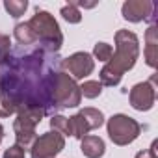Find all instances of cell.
Returning <instances> with one entry per match:
<instances>
[{"label": "cell", "mask_w": 158, "mask_h": 158, "mask_svg": "<svg viewBox=\"0 0 158 158\" xmlns=\"http://www.w3.org/2000/svg\"><path fill=\"white\" fill-rule=\"evenodd\" d=\"M4 158H24V149L15 143V145H11L10 149H6Z\"/></svg>", "instance_id": "cell-20"}, {"label": "cell", "mask_w": 158, "mask_h": 158, "mask_svg": "<svg viewBox=\"0 0 158 158\" xmlns=\"http://www.w3.org/2000/svg\"><path fill=\"white\" fill-rule=\"evenodd\" d=\"M136 158H156V141H152L151 149H147V151H139V152L136 154Z\"/></svg>", "instance_id": "cell-21"}, {"label": "cell", "mask_w": 158, "mask_h": 158, "mask_svg": "<svg viewBox=\"0 0 158 158\" xmlns=\"http://www.w3.org/2000/svg\"><path fill=\"white\" fill-rule=\"evenodd\" d=\"M28 28L32 30L34 34V39L35 43H39L37 47L48 50V52H58L61 43H63V35H61V30L56 23V19L45 11V10H35V15L26 23Z\"/></svg>", "instance_id": "cell-3"}, {"label": "cell", "mask_w": 158, "mask_h": 158, "mask_svg": "<svg viewBox=\"0 0 158 158\" xmlns=\"http://www.w3.org/2000/svg\"><path fill=\"white\" fill-rule=\"evenodd\" d=\"M65 147V138L60 132H45L43 136L35 138L34 145L30 147L32 158H56Z\"/></svg>", "instance_id": "cell-7"}, {"label": "cell", "mask_w": 158, "mask_h": 158, "mask_svg": "<svg viewBox=\"0 0 158 158\" xmlns=\"http://www.w3.org/2000/svg\"><path fill=\"white\" fill-rule=\"evenodd\" d=\"M106 127H108V136L115 145H128L141 132V125L136 119H132V117H128L125 114L112 115L108 119Z\"/></svg>", "instance_id": "cell-5"}, {"label": "cell", "mask_w": 158, "mask_h": 158, "mask_svg": "<svg viewBox=\"0 0 158 158\" xmlns=\"http://www.w3.org/2000/svg\"><path fill=\"white\" fill-rule=\"evenodd\" d=\"M61 67L69 71L73 80H82L89 76L95 69V60L89 52H74L69 58L61 60Z\"/></svg>", "instance_id": "cell-9"}, {"label": "cell", "mask_w": 158, "mask_h": 158, "mask_svg": "<svg viewBox=\"0 0 158 158\" xmlns=\"http://www.w3.org/2000/svg\"><path fill=\"white\" fill-rule=\"evenodd\" d=\"M61 17L67 23H71V24H76V23L82 21V13H80V10H78L76 2H69L67 6H63L61 8Z\"/></svg>", "instance_id": "cell-16"}, {"label": "cell", "mask_w": 158, "mask_h": 158, "mask_svg": "<svg viewBox=\"0 0 158 158\" xmlns=\"http://www.w3.org/2000/svg\"><path fill=\"white\" fill-rule=\"evenodd\" d=\"M4 8H6V11H8L13 19H19V17L24 15V11L28 10V2H26V0H6V2H4Z\"/></svg>", "instance_id": "cell-15"}, {"label": "cell", "mask_w": 158, "mask_h": 158, "mask_svg": "<svg viewBox=\"0 0 158 158\" xmlns=\"http://www.w3.org/2000/svg\"><path fill=\"white\" fill-rule=\"evenodd\" d=\"M2 138H4V127L0 125V141H2Z\"/></svg>", "instance_id": "cell-22"}, {"label": "cell", "mask_w": 158, "mask_h": 158, "mask_svg": "<svg viewBox=\"0 0 158 158\" xmlns=\"http://www.w3.org/2000/svg\"><path fill=\"white\" fill-rule=\"evenodd\" d=\"M139 54V41L134 32L117 30L115 32V54L106 61L101 71V84L102 86H117L127 71H130Z\"/></svg>", "instance_id": "cell-1"}, {"label": "cell", "mask_w": 158, "mask_h": 158, "mask_svg": "<svg viewBox=\"0 0 158 158\" xmlns=\"http://www.w3.org/2000/svg\"><path fill=\"white\" fill-rule=\"evenodd\" d=\"M80 149H82V154L88 156V158H101L106 151V145L102 141V138L99 136H84L82 138V143H80Z\"/></svg>", "instance_id": "cell-12"}, {"label": "cell", "mask_w": 158, "mask_h": 158, "mask_svg": "<svg viewBox=\"0 0 158 158\" xmlns=\"http://www.w3.org/2000/svg\"><path fill=\"white\" fill-rule=\"evenodd\" d=\"M50 127L54 132H60L61 136H69V117L63 115H52L50 119Z\"/></svg>", "instance_id": "cell-17"}, {"label": "cell", "mask_w": 158, "mask_h": 158, "mask_svg": "<svg viewBox=\"0 0 158 158\" xmlns=\"http://www.w3.org/2000/svg\"><path fill=\"white\" fill-rule=\"evenodd\" d=\"M13 35H15V39L19 41V45H23V47H34V45H35L34 34H32V30L28 28L26 23H19V24L15 26Z\"/></svg>", "instance_id": "cell-13"}, {"label": "cell", "mask_w": 158, "mask_h": 158, "mask_svg": "<svg viewBox=\"0 0 158 158\" xmlns=\"http://www.w3.org/2000/svg\"><path fill=\"white\" fill-rule=\"evenodd\" d=\"M10 37L4 35V34H0V65H2L6 61V58L10 56Z\"/></svg>", "instance_id": "cell-19"}, {"label": "cell", "mask_w": 158, "mask_h": 158, "mask_svg": "<svg viewBox=\"0 0 158 158\" xmlns=\"http://www.w3.org/2000/svg\"><path fill=\"white\" fill-rule=\"evenodd\" d=\"M112 54H114V48L108 45V43H97L95 47H93V56L99 60V61H108L110 58H112Z\"/></svg>", "instance_id": "cell-18"}, {"label": "cell", "mask_w": 158, "mask_h": 158, "mask_svg": "<svg viewBox=\"0 0 158 158\" xmlns=\"http://www.w3.org/2000/svg\"><path fill=\"white\" fill-rule=\"evenodd\" d=\"M123 17L130 23H139V21H152L154 24V11H156V2L152 0H128L123 4Z\"/></svg>", "instance_id": "cell-10"}, {"label": "cell", "mask_w": 158, "mask_h": 158, "mask_svg": "<svg viewBox=\"0 0 158 158\" xmlns=\"http://www.w3.org/2000/svg\"><path fill=\"white\" fill-rule=\"evenodd\" d=\"M47 114L39 108H23L17 112V119L13 121V130H15V139L17 145L23 147L24 151L30 149L35 141V127L41 123V119Z\"/></svg>", "instance_id": "cell-4"}, {"label": "cell", "mask_w": 158, "mask_h": 158, "mask_svg": "<svg viewBox=\"0 0 158 158\" xmlns=\"http://www.w3.org/2000/svg\"><path fill=\"white\" fill-rule=\"evenodd\" d=\"M80 88V95H84L86 99H95L102 93V84L99 80H86Z\"/></svg>", "instance_id": "cell-14"}, {"label": "cell", "mask_w": 158, "mask_h": 158, "mask_svg": "<svg viewBox=\"0 0 158 158\" xmlns=\"http://www.w3.org/2000/svg\"><path fill=\"white\" fill-rule=\"evenodd\" d=\"M0 97H2V88H0Z\"/></svg>", "instance_id": "cell-23"}, {"label": "cell", "mask_w": 158, "mask_h": 158, "mask_svg": "<svg viewBox=\"0 0 158 158\" xmlns=\"http://www.w3.org/2000/svg\"><path fill=\"white\" fill-rule=\"evenodd\" d=\"M104 125V115L97 108H84L76 115L69 117V136L82 139L89 130L101 128Z\"/></svg>", "instance_id": "cell-6"}, {"label": "cell", "mask_w": 158, "mask_h": 158, "mask_svg": "<svg viewBox=\"0 0 158 158\" xmlns=\"http://www.w3.org/2000/svg\"><path fill=\"white\" fill-rule=\"evenodd\" d=\"M145 61L152 69L158 65V28L156 24H151L145 32Z\"/></svg>", "instance_id": "cell-11"}, {"label": "cell", "mask_w": 158, "mask_h": 158, "mask_svg": "<svg viewBox=\"0 0 158 158\" xmlns=\"http://www.w3.org/2000/svg\"><path fill=\"white\" fill-rule=\"evenodd\" d=\"M154 82H156V74H152L147 82H139L136 84L130 93H128V99H130V106L138 112H147L154 106V101H156V88H154Z\"/></svg>", "instance_id": "cell-8"}, {"label": "cell", "mask_w": 158, "mask_h": 158, "mask_svg": "<svg viewBox=\"0 0 158 158\" xmlns=\"http://www.w3.org/2000/svg\"><path fill=\"white\" fill-rule=\"evenodd\" d=\"M80 88L76 86L73 78L63 73L54 69L45 80V104H47V115L56 112L65 110V108H76L80 104Z\"/></svg>", "instance_id": "cell-2"}]
</instances>
